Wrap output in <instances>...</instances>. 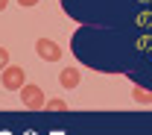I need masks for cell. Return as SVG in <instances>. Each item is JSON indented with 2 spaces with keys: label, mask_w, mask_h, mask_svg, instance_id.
<instances>
[{
  "label": "cell",
  "mask_w": 152,
  "mask_h": 135,
  "mask_svg": "<svg viewBox=\"0 0 152 135\" xmlns=\"http://www.w3.org/2000/svg\"><path fill=\"white\" fill-rule=\"evenodd\" d=\"M132 97L137 100V103H152V94H149V91H143V88H137V85L132 88Z\"/></svg>",
  "instance_id": "obj_5"
},
{
  "label": "cell",
  "mask_w": 152,
  "mask_h": 135,
  "mask_svg": "<svg viewBox=\"0 0 152 135\" xmlns=\"http://www.w3.org/2000/svg\"><path fill=\"white\" fill-rule=\"evenodd\" d=\"M6 68H9V50H6V47H0V74H3Z\"/></svg>",
  "instance_id": "obj_6"
},
{
  "label": "cell",
  "mask_w": 152,
  "mask_h": 135,
  "mask_svg": "<svg viewBox=\"0 0 152 135\" xmlns=\"http://www.w3.org/2000/svg\"><path fill=\"white\" fill-rule=\"evenodd\" d=\"M35 53L44 59V62H58V59H61V47H58L53 38H38L35 41Z\"/></svg>",
  "instance_id": "obj_3"
},
{
  "label": "cell",
  "mask_w": 152,
  "mask_h": 135,
  "mask_svg": "<svg viewBox=\"0 0 152 135\" xmlns=\"http://www.w3.org/2000/svg\"><path fill=\"white\" fill-rule=\"evenodd\" d=\"M58 82H61V88H76V85L82 82V71H76V68H64V71L58 74Z\"/></svg>",
  "instance_id": "obj_4"
},
{
  "label": "cell",
  "mask_w": 152,
  "mask_h": 135,
  "mask_svg": "<svg viewBox=\"0 0 152 135\" xmlns=\"http://www.w3.org/2000/svg\"><path fill=\"white\" fill-rule=\"evenodd\" d=\"M20 103L35 112V109H44V106H47V97L41 91V85H29V82H26V85L20 88Z\"/></svg>",
  "instance_id": "obj_2"
},
{
  "label": "cell",
  "mask_w": 152,
  "mask_h": 135,
  "mask_svg": "<svg viewBox=\"0 0 152 135\" xmlns=\"http://www.w3.org/2000/svg\"><path fill=\"white\" fill-rule=\"evenodd\" d=\"M47 109H61V112H64V109H67V103H64L61 97H58V100H47Z\"/></svg>",
  "instance_id": "obj_7"
},
{
  "label": "cell",
  "mask_w": 152,
  "mask_h": 135,
  "mask_svg": "<svg viewBox=\"0 0 152 135\" xmlns=\"http://www.w3.org/2000/svg\"><path fill=\"white\" fill-rule=\"evenodd\" d=\"M0 82H3L6 91H20V88L26 85V71L18 68V65H9V68L0 74Z\"/></svg>",
  "instance_id": "obj_1"
},
{
  "label": "cell",
  "mask_w": 152,
  "mask_h": 135,
  "mask_svg": "<svg viewBox=\"0 0 152 135\" xmlns=\"http://www.w3.org/2000/svg\"><path fill=\"white\" fill-rule=\"evenodd\" d=\"M6 6H9V0H0V12H3V9H6Z\"/></svg>",
  "instance_id": "obj_9"
},
{
  "label": "cell",
  "mask_w": 152,
  "mask_h": 135,
  "mask_svg": "<svg viewBox=\"0 0 152 135\" xmlns=\"http://www.w3.org/2000/svg\"><path fill=\"white\" fill-rule=\"evenodd\" d=\"M18 3H20V6H26V9H29V6H35L38 0H18Z\"/></svg>",
  "instance_id": "obj_8"
}]
</instances>
